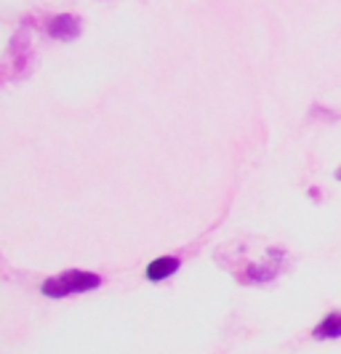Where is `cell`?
<instances>
[{
  "instance_id": "obj_1",
  "label": "cell",
  "mask_w": 341,
  "mask_h": 354,
  "mask_svg": "<svg viewBox=\"0 0 341 354\" xmlns=\"http://www.w3.org/2000/svg\"><path fill=\"white\" fill-rule=\"evenodd\" d=\"M102 285V277L93 274V272H77V269H70V272H62L51 280L43 283V296L48 299H64V296H72V293H86V290H93Z\"/></svg>"
},
{
  "instance_id": "obj_4",
  "label": "cell",
  "mask_w": 341,
  "mask_h": 354,
  "mask_svg": "<svg viewBox=\"0 0 341 354\" xmlns=\"http://www.w3.org/2000/svg\"><path fill=\"white\" fill-rule=\"evenodd\" d=\"M312 336L315 338H339L341 336V312L328 315V317L312 330Z\"/></svg>"
},
{
  "instance_id": "obj_2",
  "label": "cell",
  "mask_w": 341,
  "mask_h": 354,
  "mask_svg": "<svg viewBox=\"0 0 341 354\" xmlns=\"http://www.w3.org/2000/svg\"><path fill=\"white\" fill-rule=\"evenodd\" d=\"M48 35L59 40H72L80 35V21L75 17H56L48 21Z\"/></svg>"
},
{
  "instance_id": "obj_5",
  "label": "cell",
  "mask_w": 341,
  "mask_h": 354,
  "mask_svg": "<svg viewBox=\"0 0 341 354\" xmlns=\"http://www.w3.org/2000/svg\"><path fill=\"white\" fill-rule=\"evenodd\" d=\"M336 178H341V171H339V174H336Z\"/></svg>"
},
{
  "instance_id": "obj_3",
  "label": "cell",
  "mask_w": 341,
  "mask_h": 354,
  "mask_svg": "<svg viewBox=\"0 0 341 354\" xmlns=\"http://www.w3.org/2000/svg\"><path fill=\"white\" fill-rule=\"evenodd\" d=\"M176 269H179V259L176 256H160V259H155L152 264L147 266V280L160 283L165 277H171Z\"/></svg>"
}]
</instances>
